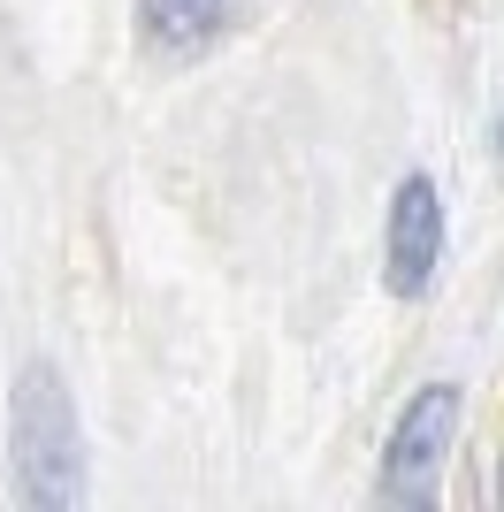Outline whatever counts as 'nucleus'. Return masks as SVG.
I'll list each match as a JSON object with an SVG mask.
<instances>
[{
    "label": "nucleus",
    "mask_w": 504,
    "mask_h": 512,
    "mask_svg": "<svg viewBox=\"0 0 504 512\" xmlns=\"http://www.w3.org/2000/svg\"><path fill=\"white\" fill-rule=\"evenodd\" d=\"M8 459H16V497L23 505H84V436H77V406H69L62 367L31 360L16 375Z\"/></svg>",
    "instance_id": "1"
},
{
    "label": "nucleus",
    "mask_w": 504,
    "mask_h": 512,
    "mask_svg": "<svg viewBox=\"0 0 504 512\" xmlns=\"http://www.w3.org/2000/svg\"><path fill=\"white\" fill-rule=\"evenodd\" d=\"M459 436V383H428L405 406L398 436H390V467H382V497L405 505H436L443 497V451Z\"/></svg>",
    "instance_id": "2"
},
{
    "label": "nucleus",
    "mask_w": 504,
    "mask_h": 512,
    "mask_svg": "<svg viewBox=\"0 0 504 512\" xmlns=\"http://www.w3.org/2000/svg\"><path fill=\"white\" fill-rule=\"evenodd\" d=\"M138 8H146V31L168 46H199L237 16V0H138Z\"/></svg>",
    "instance_id": "4"
},
{
    "label": "nucleus",
    "mask_w": 504,
    "mask_h": 512,
    "mask_svg": "<svg viewBox=\"0 0 504 512\" xmlns=\"http://www.w3.org/2000/svg\"><path fill=\"white\" fill-rule=\"evenodd\" d=\"M436 260H443V199L428 176H405L390 199V291L420 299L436 283Z\"/></svg>",
    "instance_id": "3"
}]
</instances>
